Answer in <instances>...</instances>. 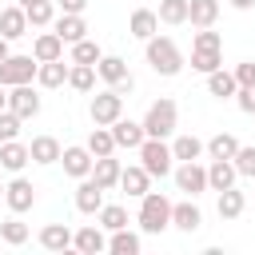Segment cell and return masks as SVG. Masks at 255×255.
<instances>
[{"mask_svg":"<svg viewBox=\"0 0 255 255\" xmlns=\"http://www.w3.org/2000/svg\"><path fill=\"white\" fill-rule=\"evenodd\" d=\"M143 56H147L151 72H159V76H179V68H183V52H179V44H175L171 36H159V32L143 40Z\"/></svg>","mask_w":255,"mask_h":255,"instance_id":"obj_1","label":"cell"},{"mask_svg":"<svg viewBox=\"0 0 255 255\" xmlns=\"http://www.w3.org/2000/svg\"><path fill=\"white\" fill-rule=\"evenodd\" d=\"M135 223H139V231H147V235L167 231V227H171V199H167L163 191H143V195H139V215H135Z\"/></svg>","mask_w":255,"mask_h":255,"instance_id":"obj_2","label":"cell"},{"mask_svg":"<svg viewBox=\"0 0 255 255\" xmlns=\"http://www.w3.org/2000/svg\"><path fill=\"white\" fill-rule=\"evenodd\" d=\"M139 124H143V135H151V139H167V135H175V128H179V108H175V100L159 96V100L147 108V116H143Z\"/></svg>","mask_w":255,"mask_h":255,"instance_id":"obj_3","label":"cell"},{"mask_svg":"<svg viewBox=\"0 0 255 255\" xmlns=\"http://www.w3.org/2000/svg\"><path fill=\"white\" fill-rule=\"evenodd\" d=\"M139 167L151 175V179H167L171 175V167H175V155H171V143H163V139H143L139 147Z\"/></svg>","mask_w":255,"mask_h":255,"instance_id":"obj_4","label":"cell"},{"mask_svg":"<svg viewBox=\"0 0 255 255\" xmlns=\"http://www.w3.org/2000/svg\"><path fill=\"white\" fill-rule=\"evenodd\" d=\"M96 76H100L112 92H120V96H128V92L135 88V80H131L124 56H100V60H96Z\"/></svg>","mask_w":255,"mask_h":255,"instance_id":"obj_5","label":"cell"},{"mask_svg":"<svg viewBox=\"0 0 255 255\" xmlns=\"http://www.w3.org/2000/svg\"><path fill=\"white\" fill-rule=\"evenodd\" d=\"M36 68H40L36 56H12V52H8V56L0 60V84H4V88L32 84V80H36Z\"/></svg>","mask_w":255,"mask_h":255,"instance_id":"obj_6","label":"cell"},{"mask_svg":"<svg viewBox=\"0 0 255 255\" xmlns=\"http://www.w3.org/2000/svg\"><path fill=\"white\" fill-rule=\"evenodd\" d=\"M88 116H92V124L96 128H108V124H116L120 116H124V96L120 92H100V96H92V104H88Z\"/></svg>","mask_w":255,"mask_h":255,"instance_id":"obj_7","label":"cell"},{"mask_svg":"<svg viewBox=\"0 0 255 255\" xmlns=\"http://www.w3.org/2000/svg\"><path fill=\"white\" fill-rule=\"evenodd\" d=\"M171 179H175V187H179L183 195H191V199L207 191V167H203L199 159H187V163L171 167Z\"/></svg>","mask_w":255,"mask_h":255,"instance_id":"obj_8","label":"cell"},{"mask_svg":"<svg viewBox=\"0 0 255 255\" xmlns=\"http://www.w3.org/2000/svg\"><path fill=\"white\" fill-rule=\"evenodd\" d=\"M4 203H8V211H12V215L32 211V203H36V187H32V179L16 175L12 183H4Z\"/></svg>","mask_w":255,"mask_h":255,"instance_id":"obj_9","label":"cell"},{"mask_svg":"<svg viewBox=\"0 0 255 255\" xmlns=\"http://www.w3.org/2000/svg\"><path fill=\"white\" fill-rule=\"evenodd\" d=\"M8 112H16L20 120H36L40 116V96L32 84H16L8 88Z\"/></svg>","mask_w":255,"mask_h":255,"instance_id":"obj_10","label":"cell"},{"mask_svg":"<svg viewBox=\"0 0 255 255\" xmlns=\"http://www.w3.org/2000/svg\"><path fill=\"white\" fill-rule=\"evenodd\" d=\"M60 163H64V171H68L72 179H84V175H92V163H96V155H92L88 147L72 143V147H64V151H60Z\"/></svg>","mask_w":255,"mask_h":255,"instance_id":"obj_11","label":"cell"},{"mask_svg":"<svg viewBox=\"0 0 255 255\" xmlns=\"http://www.w3.org/2000/svg\"><path fill=\"white\" fill-rule=\"evenodd\" d=\"M108 128H112V139H116V147H128V151H135V147L147 139L139 120H124V116H120V120H116V124H108Z\"/></svg>","mask_w":255,"mask_h":255,"instance_id":"obj_12","label":"cell"},{"mask_svg":"<svg viewBox=\"0 0 255 255\" xmlns=\"http://www.w3.org/2000/svg\"><path fill=\"white\" fill-rule=\"evenodd\" d=\"M52 32H56L64 44H76V40H84V36H88V20H84V16H76V12H60V16L52 20Z\"/></svg>","mask_w":255,"mask_h":255,"instance_id":"obj_13","label":"cell"},{"mask_svg":"<svg viewBox=\"0 0 255 255\" xmlns=\"http://www.w3.org/2000/svg\"><path fill=\"white\" fill-rule=\"evenodd\" d=\"M100 207H104V187H100L92 175H84V179H80V187H76V211L96 215Z\"/></svg>","mask_w":255,"mask_h":255,"instance_id":"obj_14","label":"cell"},{"mask_svg":"<svg viewBox=\"0 0 255 255\" xmlns=\"http://www.w3.org/2000/svg\"><path fill=\"white\" fill-rule=\"evenodd\" d=\"M199 223H203V211H199V203L187 195L183 203H171V227H179V231H199Z\"/></svg>","mask_w":255,"mask_h":255,"instance_id":"obj_15","label":"cell"},{"mask_svg":"<svg viewBox=\"0 0 255 255\" xmlns=\"http://www.w3.org/2000/svg\"><path fill=\"white\" fill-rule=\"evenodd\" d=\"M72 247L80 255H100V251H108V235H104L100 223L96 227H80V231H72Z\"/></svg>","mask_w":255,"mask_h":255,"instance_id":"obj_16","label":"cell"},{"mask_svg":"<svg viewBox=\"0 0 255 255\" xmlns=\"http://www.w3.org/2000/svg\"><path fill=\"white\" fill-rule=\"evenodd\" d=\"M120 171H124V163H120L116 155H96V163H92V179H96L104 191L120 187Z\"/></svg>","mask_w":255,"mask_h":255,"instance_id":"obj_17","label":"cell"},{"mask_svg":"<svg viewBox=\"0 0 255 255\" xmlns=\"http://www.w3.org/2000/svg\"><path fill=\"white\" fill-rule=\"evenodd\" d=\"M24 163H32L28 143H20V139H4V143H0V167H4V171H12V175H20V171H24Z\"/></svg>","mask_w":255,"mask_h":255,"instance_id":"obj_18","label":"cell"},{"mask_svg":"<svg viewBox=\"0 0 255 255\" xmlns=\"http://www.w3.org/2000/svg\"><path fill=\"white\" fill-rule=\"evenodd\" d=\"M0 36H4L8 44L20 40V36H28V16H24L20 4H8V8L0 12Z\"/></svg>","mask_w":255,"mask_h":255,"instance_id":"obj_19","label":"cell"},{"mask_svg":"<svg viewBox=\"0 0 255 255\" xmlns=\"http://www.w3.org/2000/svg\"><path fill=\"white\" fill-rule=\"evenodd\" d=\"M60 139L56 135H32V143H28V155H32V163H60Z\"/></svg>","mask_w":255,"mask_h":255,"instance_id":"obj_20","label":"cell"},{"mask_svg":"<svg viewBox=\"0 0 255 255\" xmlns=\"http://www.w3.org/2000/svg\"><path fill=\"white\" fill-rule=\"evenodd\" d=\"M239 171L231 159H211L207 163V191H223V187H235Z\"/></svg>","mask_w":255,"mask_h":255,"instance_id":"obj_21","label":"cell"},{"mask_svg":"<svg viewBox=\"0 0 255 255\" xmlns=\"http://www.w3.org/2000/svg\"><path fill=\"white\" fill-rule=\"evenodd\" d=\"M40 247L44 251H68L72 247V227L68 223H44L40 227Z\"/></svg>","mask_w":255,"mask_h":255,"instance_id":"obj_22","label":"cell"},{"mask_svg":"<svg viewBox=\"0 0 255 255\" xmlns=\"http://www.w3.org/2000/svg\"><path fill=\"white\" fill-rule=\"evenodd\" d=\"M219 20V0H187V24L191 28H211Z\"/></svg>","mask_w":255,"mask_h":255,"instance_id":"obj_23","label":"cell"},{"mask_svg":"<svg viewBox=\"0 0 255 255\" xmlns=\"http://www.w3.org/2000/svg\"><path fill=\"white\" fill-rule=\"evenodd\" d=\"M32 56H36V64L64 60V40H60L56 32H40V36H36V44H32Z\"/></svg>","mask_w":255,"mask_h":255,"instance_id":"obj_24","label":"cell"},{"mask_svg":"<svg viewBox=\"0 0 255 255\" xmlns=\"http://www.w3.org/2000/svg\"><path fill=\"white\" fill-rule=\"evenodd\" d=\"M128 32H131L135 40H147V36H155V32H159V16H155L151 8H135V12H131V20H128Z\"/></svg>","mask_w":255,"mask_h":255,"instance_id":"obj_25","label":"cell"},{"mask_svg":"<svg viewBox=\"0 0 255 255\" xmlns=\"http://www.w3.org/2000/svg\"><path fill=\"white\" fill-rule=\"evenodd\" d=\"M120 187H124L131 199H139L143 191H151V175H147L139 163H135V167H124V171H120Z\"/></svg>","mask_w":255,"mask_h":255,"instance_id":"obj_26","label":"cell"},{"mask_svg":"<svg viewBox=\"0 0 255 255\" xmlns=\"http://www.w3.org/2000/svg\"><path fill=\"white\" fill-rule=\"evenodd\" d=\"M36 84H40V88H64V84H68V64H64V60L40 64V68H36Z\"/></svg>","mask_w":255,"mask_h":255,"instance_id":"obj_27","label":"cell"},{"mask_svg":"<svg viewBox=\"0 0 255 255\" xmlns=\"http://www.w3.org/2000/svg\"><path fill=\"white\" fill-rule=\"evenodd\" d=\"M96 80H100L96 76V64H68V88L72 92H84L88 96L96 88Z\"/></svg>","mask_w":255,"mask_h":255,"instance_id":"obj_28","label":"cell"},{"mask_svg":"<svg viewBox=\"0 0 255 255\" xmlns=\"http://www.w3.org/2000/svg\"><path fill=\"white\" fill-rule=\"evenodd\" d=\"M243 207H247V195L239 191V187H223L219 191V219H239L243 215Z\"/></svg>","mask_w":255,"mask_h":255,"instance_id":"obj_29","label":"cell"},{"mask_svg":"<svg viewBox=\"0 0 255 255\" xmlns=\"http://www.w3.org/2000/svg\"><path fill=\"white\" fill-rule=\"evenodd\" d=\"M207 92H211L215 100H231V96L239 92V84H235V76H231V72L215 68V72H207Z\"/></svg>","mask_w":255,"mask_h":255,"instance_id":"obj_30","label":"cell"},{"mask_svg":"<svg viewBox=\"0 0 255 255\" xmlns=\"http://www.w3.org/2000/svg\"><path fill=\"white\" fill-rule=\"evenodd\" d=\"M203 151H207L211 159H231V155L239 151V139H235L231 131H219V135H211V139L203 143Z\"/></svg>","mask_w":255,"mask_h":255,"instance_id":"obj_31","label":"cell"},{"mask_svg":"<svg viewBox=\"0 0 255 255\" xmlns=\"http://www.w3.org/2000/svg\"><path fill=\"white\" fill-rule=\"evenodd\" d=\"M191 68L203 72V76L223 68V48H191Z\"/></svg>","mask_w":255,"mask_h":255,"instance_id":"obj_32","label":"cell"},{"mask_svg":"<svg viewBox=\"0 0 255 255\" xmlns=\"http://www.w3.org/2000/svg\"><path fill=\"white\" fill-rule=\"evenodd\" d=\"M108 251H112V255H139V235L128 231V227H120V231H112Z\"/></svg>","mask_w":255,"mask_h":255,"instance_id":"obj_33","label":"cell"},{"mask_svg":"<svg viewBox=\"0 0 255 255\" xmlns=\"http://www.w3.org/2000/svg\"><path fill=\"white\" fill-rule=\"evenodd\" d=\"M159 24H167V28H179V24H187V0H159Z\"/></svg>","mask_w":255,"mask_h":255,"instance_id":"obj_34","label":"cell"},{"mask_svg":"<svg viewBox=\"0 0 255 255\" xmlns=\"http://www.w3.org/2000/svg\"><path fill=\"white\" fill-rule=\"evenodd\" d=\"M171 155H175L179 163H187V159H199V155H203V139H199V135H175V143H171Z\"/></svg>","mask_w":255,"mask_h":255,"instance_id":"obj_35","label":"cell"},{"mask_svg":"<svg viewBox=\"0 0 255 255\" xmlns=\"http://www.w3.org/2000/svg\"><path fill=\"white\" fill-rule=\"evenodd\" d=\"M96 219H100L104 231H120V227H128V207H120V203H104V207L96 211Z\"/></svg>","mask_w":255,"mask_h":255,"instance_id":"obj_36","label":"cell"},{"mask_svg":"<svg viewBox=\"0 0 255 255\" xmlns=\"http://www.w3.org/2000/svg\"><path fill=\"white\" fill-rule=\"evenodd\" d=\"M24 16H28V28H48V24L56 20V4H52V0L28 4V8H24Z\"/></svg>","mask_w":255,"mask_h":255,"instance_id":"obj_37","label":"cell"},{"mask_svg":"<svg viewBox=\"0 0 255 255\" xmlns=\"http://www.w3.org/2000/svg\"><path fill=\"white\" fill-rule=\"evenodd\" d=\"M92 155H116V139H112V128H92L88 143H84Z\"/></svg>","mask_w":255,"mask_h":255,"instance_id":"obj_38","label":"cell"},{"mask_svg":"<svg viewBox=\"0 0 255 255\" xmlns=\"http://www.w3.org/2000/svg\"><path fill=\"white\" fill-rule=\"evenodd\" d=\"M28 235H32V231H28V223H20L16 215L0 223V239H4L8 247H20V243H28Z\"/></svg>","mask_w":255,"mask_h":255,"instance_id":"obj_39","label":"cell"},{"mask_svg":"<svg viewBox=\"0 0 255 255\" xmlns=\"http://www.w3.org/2000/svg\"><path fill=\"white\" fill-rule=\"evenodd\" d=\"M68 48H72V64H96V60L104 56V52H100V44H96V40H88V36H84V40H76V44H68Z\"/></svg>","mask_w":255,"mask_h":255,"instance_id":"obj_40","label":"cell"},{"mask_svg":"<svg viewBox=\"0 0 255 255\" xmlns=\"http://www.w3.org/2000/svg\"><path fill=\"white\" fill-rule=\"evenodd\" d=\"M231 163H235V171H239V175H255V143H251V147H243V143H239V151L231 155Z\"/></svg>","mask_w":255,"mask_h":255,"instance_id":"obj_41","label":"cell"},{"mask_svg":"<svg viewBox=\"0 0 255 255\" xmlns=\"http://www.w3.org/2000/svg\"><path fill=\"white\" fill-rule=\"evenodd\" d=\"M20 124H24V120L4 108V112H0V143H4V139H16V135H20Z\"/></svg>","mask_w":255,"mask_h":255,"instance_id":"obj_42","label":"cell"},{"mask_svg":"<svg viewBox=\"0 0 255 255\" xmlns=\"http://www.w3.org/2000/svg\"><path fill=\"white\" fill-rule=\"evenodd\" d=\"M231 76H235V84H239V88H251V84H255V60L235 64V68H231Z\"/></svg>","mask_w":255,"mask_h":255,"instance_id":"obj_43","label":"cell"},{"mask_svg":"<svg viewBox=\"0 0 255 255\" xmlns=\"http://www.w3.org/2000/svg\"><path fill=\"white\" fill-rule=\"evenodd\" d=\"M191 48H223V36H219V32H211V28H199V32H195V40H191Z\"/></svg>","mask_w":255,"mask_h":255,"instance_id":"obj_44","label":"cell"},{"mask_svg":"<svg viewBox=\"0 0 255 255\" xmlns=\"http://www.w3.org/2000/svg\"><path fill=\"white\" fill-rule=\"evenodd\" d=\"M235 104H239V112L255 116V84H251V88H239V92H235Z\"/></svg>","mask_w":255,"mask_h":255,"instance_id":"obj_45","label":"cell"},{"mask_svg":"<svg viewBox=\"0 0 255 255\" xmlns=\"http://www.w3.org/2000/svg\"><path fill=\"white\" fill-rule=\"evenodd\" d=\"M56 8H60V12H76V16H84L88 0H56Z\"/></svg>","mask_w":255,"mask_h":255,"instance_id":"obj_46","label":"cell"},{"mask_svg":"<svg viewBox=\"0 0 255 255\" xmlns=\"http://www.w3.org/2000/svg\"><path fill=\"white\" fill-rule=\"evenodd\" d=\"M231 8H239V12H247V8H255V0H231Z\"/></svg>","mask_w":255,"mask_h":255,"instance_id":"obj_47","label":"cell"},{"mask_svg":"<svg viewBox=\"0 0 255 255\" xmlns=\"http://www.w3.org/2000/svg\"><path fill=\"white\" fill-rule=\"evenodd\" d=\"M4 108H8V88L0 84V112H4Z\"/></svg>","mask_w":255,"mask_h":255,"instance_id":"obj_48","label":"cell"},{"mask_svg":"<svg viewBox=\"0 0 255 255\" xmlns=\"http://www.w3.org/2000/svg\"><path fill=\"white\" fill-rule=\"evenodd\" d=\"M4 56H8V40L0 36V60H4Z\"/></svg>","mask_w":255,"mask_h":255,"instance_id":"obj_49","label":"cell"},{"mask_svg":"<svg viewBox=\"0 0 255 255\" xmlns=\"http://www.w3.org/2000/svg\"><path fill=\"white\" fill-rule=\"evenodd\" d=\"M16 4H20V8H28V4H40V0H16Z\"/></svg>","mask_w":255,"mask_h":255,"instance_id":"obj_50","label":"cell"},{"mask_svg":"<svg viewBox=\"0 0 255 255\" xmlns=\"http://www.w3.org/2000/svg\"><path fill=\"white\" fill-rule=\"evenodd\" d=\"M0 199H4V183H0Z\"/></svg>","mask_w":255,"mask_h":255,"instance_id":"obj_51","label":"cell"}]
</instances>
